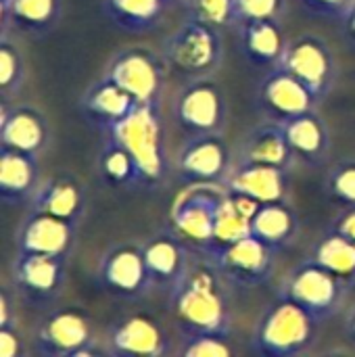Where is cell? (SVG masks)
Segmentation results:
<instances>
[{
  "label": "cell",
  "instance_id": "cell-1",
  "mask_svg": "<svg viewBox=\"0 0 355 357\" xmlns=\"http://www.w3.org/2000/svg\"><path fill=\"white\" fill-rule=\"evenodd\" d=\"M222 276L209 259L188 266L182 280L169 293L172 312L182 333H224L230 331V307L222 287Z\"/></svg>",
  "mask_w": 355,
  "mask_h": 357
},
{
  "label": "cell",
  "instance_id": "cell-2",
  "mask_svg": "<svg viewBox=\"0 0 355 357\" xmlns=\"http://www.w3.org/2000/svg\"><path fill=\"white\" fill-rule=\"evenodd\" d=\"M320 324L322 322L310 312L278 293V297L259 316L251 337V347L262 357L301 356L314 345Z\"/></svg>",
  "mask_w": 355,
  "mask_h": 357
},
{
  "label": "cell",
  "instance_id": "cell-3",
  "mask_svg": "<svg viewBox=\"0 0 355 357\" xmlns=\"http://www.w3.org/2000/svg\"><path fill=\"white\" fill-rule=\"evenodd\" d=\"M134 159L140 176V188H155L167 176V153L163 142L161 109L140 105L123 121L107 132Z\"/></svg>",
  "mask_w": 355,
  "mask_h": 357
},
{
  "label": "cell",
  "instance_id": "cell-4",
  "mask_svg": "<svg viewBox=\"0 0 355 357\" xmlns=\"http://www.w3.org/2000/svg\"><path fill=\"white\" fill-rule=\"evenodd\" d=\"M224 36L222 27L184 17V21L163 40L161 54L174 69L192 75L209 77L224 63Z\"/></svg>",
  "mask_w": 355,
  "mask_h": 357
},
{
  "label": "cell",
  "instance_id": "cell-5",
  "mask_svg": "<svg viewBox=\"0 0 355 357\" xmlns=\"http://www.w3.org/2000/svg\"><path fill=\"white\" fill-rule=\"evenodd\" d=\"M33 349L42 357H94L98 349L92 320L75 307L50 310L38 324Z\"/></svg>",
  "mask_w": 355,
  "mask_h": 357
},
{
  "label": "cell",
  "instance_id": "cell-6",
  "mask_svg": "<svg viewBox=\"0 0 355 357\" xmlns=\"http://www.w3.org/2000/svg\"><path fill=\"white\" fill-rule=\"evenodd\" d=\"M201 253L213 264L226 282L241 289H255L266 284L274 274L278 255V251L270 249L253 234L230 245L207 247Z\"/></svg>",
  "mask_w": 355,
  "mask_h": 357
},
{
  "label": "cell",
  "instance_id": "cell-7",
  "mask_svg": "<svg viewBox=\"0 0 355 357\" xmlns=\"http://www.w3.org/2000/svg\"><path fill=\"white\" fill-rule=\"evenodd\" d=\"M224 195L226 190L220 184H190L172 205V230L186 245H192L199 251L207 249L213 241Z\"/></svg>",
  "mask_w": 355,
  "mask_h": 357
},
{
  "label": "cell",
  "instance_id": "cell-8",
  "mask_svg": "<svg viewBox=\"0 0 355 357\" xmlns=\"http://www.w3.org/2000/svg\"><path fill=\"white\" fill-rule=\"evenodd\" d=\"M347 284L352 282L308 259L289 272L280 295L289 297L305 312H310L316 320L324 322L341 310Z\"/></svg>",
  "mask_w": 355,
  "mask_h": 357
},
{
  "label": "cell",
  "instance_id": "cell-9",
  "mask_svg": "<svg viewBox=\"0 0 355 357\" xmlns=\"http://www.w3.org/2000/svg\"><path fill=\"white\" fill-rule=\"evenodd\" d=\"M278 65L291 71L318 102L331 94L339 73L333 48L316 33H301L289 40Z\"/></svg>",
  "mask_w": 355,
  "mask_h": 357
},
{
  "label": "cell",
  "instance_id": "cell-10",
  "mask_svg": "<svg viewBox=\"0 0 355 357\" xmlns=\"http://www.w3.org/2000/svg\"><path fill=\"white\" fill-rule=\"evenodd\" d=\"M174 117L188 136L222 134L228 119L226 96L209 77H195L180 88L174 100Z\"/></svg>",
  "mask_w": 355,
  "mask_h": 357
},
{
  "label": "cell",
  "instance_id": "cell-11",
  "mask_svg": "<svg viewBox=\"0 0 355 357\" xmlns=\"http://www.w3.org/2000/svg\"><path fill=\"white\" fill-rule=\"evenodd\" d=\"M67 259L63 255H42L17 251L10 261L13 291L23 297L25 303L36 307H48L59 299L67 282Z\"/></svg>",
  "mask_w": 355,
  "mask_h": 357
},
{
  "label": "cell",
  "instance_id": "cell-12",
  "mask_svg": "<svg viewBox=\"0 0 355 357\" xmlns=\"http://www.w3.org/2000/svg\"><path fill=\"white\" fill-rule=\"evenodd\" d=\"M165 59L146 48L119 50L105 69V75L130 92L140 105L159 107L165 88Z\"/></svg>",
  "mask_w": 355,
  "mask_h": 357
},
{
  "label": "cell",
  "instance_id": "cell-13",
  "mask_svg": "<svg viewBox=\"0 0 355 357\" xmlns=\"http://www.w3.org/2000/svg\"><path fill=\"white\" fill-rule=\"evenodd\" d=\"M96 278L107 293L128 301L142 299L153 289L142 245L132 243L113 245L100 257Z\"/></svg>",
  "mask_w": 355,
  "mask_h": 357
},
{
  "label": "cell",
  "instance_id": "cell-14",
  "mask_svg": "<svg viewBox=\"0 0 355 357\" xmlns=\"http://www.w3.org/2000/svg\"><path fill=\"white\" fill-rule=\"evenodd\" d=\"M230 149L222 134L188 136L178 153V180L184 184H224L232 169Z\"/></svg>",
  "mask_w": 355,
  "mask_h": 357
},
{
  "label": "cell",
  "instance_id": "cell-15",
  "mask_svg": "<svg viewBox=\"0 0 355 357\" xmlns=\"http://www.w3.org/2000/svg\"><path fill=\"white\" fill-rule=\"evenodd\" d=\"M169 351V335L149 314L123 316L113 322L105 335V356L161 357Z\"/></svg>",
  "mask_w": 355,
  "mask_h": 357
},
{
  "label": "cell",
  "instance_id": "cell-16",
  "mask_svg": "<svg viewBox=\"0 0 355 357\" xmlns=\"http://www.w3.org/2000/svg\"><path fill=\"white\" fill-rule=\"evenodd\" d=\"M320 102L314 94L285 67L276 65L257 84V107L272 121H287L316 109Z\"/></svg>",
  "mask_w": 355,
  "mask_h": 357
},
{
  "label": "cell",
  "instance_id": "cell-17",
  "mask_svg": "<svg viewBox=\"0 0 355 357\" xmlns=\"http://www.w3.org/2000/svg\"><path fill=\"white\" fill-rule=\"evenodd\" d=\"M50 142V126L44 113L31 105H0V146L40 155Z\"/></svg>",
  "mask_w": 355,
  "mask_h": 357
},
{
  "label": "cell",
  "instance_id": "cell-18",
  "mask_svg": "<svg viewBox=\"0 0 355 357\" xmlns=\"http://www.w3.org/2000/svg\"><path fill=\"white\" fill-rule=\"evenodd\" d=\"M77 226L54 215L29 209L17 232V251L69 257L75 245Z\"/></svg>",
  "mask_w": 355,
  "mask_h": 357
},
{
  "label": "cell",
  "instance_id": "cell-19",
  "mask_svg": "<svg viewBox=\"0 0 355 357\" xmlns=\"http://www.w3.org/2000/svg\"><path fill=\"white\" fill-rule=\"evenodd\" d=\"M291 169L264 165V163H241L234 161L224 188L230 192L247 195L259 203L289 201L291 195Z\"/></svg>",
  "mask_w": 355,
  "mask_h": 357
},
{
  "label": "cell",
  "instance_id": "cell-20",
  "mask_svg": "<svg viewBox=\"0 0 355 357\" xmlns=\"http://www.w3.org/2000/svg\"><path fill=\"white\" fill-rule=\"evenodd\" d=\"M29 209L80 226L86 213V186L77 176L69 172L50 176L46 182H40L29 201Z\"/></svg>",
  "mask_w": 355,
  "mask_h": 357
},
{
  "label": "cell",
  "instance_id": "cell-21",
  "mask_svg": "<svg viewBox=\"0 0 355 357\" xmlns=\"http://www.w3.org/2000/svg\"><path fill=\"white\" fill-rule=\"evenodd\" d=\"M153 289L172 293L190 266L188 245L176 232H161L142 245Z\"/></svg>",
  "mask_w": 355,
  "mask_h": 357
},
{
  "label": "cell",
  "instance_id": "cell-22",
  "mask_svg": "<svg viewBox=\"0 0 355 357\" xmlns=\"http://www.w3.org/2000/svg\"><path fill=\"white\" fill-rule=\"evenodd\" d=\"M138 107L140 102L107 75H103L92 86H88V90L80 100L82 115L103 132H109L113 126L123 121Z\"/></svg>",
  "mask_w": 355,
  "mask_h": 357
},
{
  "label": "cell",
  "instance_id": "cell-23",
  "mask_svg": "<svg viewBox=\"0 0 355 357\" xmlns=\"http://www.w3.org/2000/svg\"><path fill=\"white\" fill-rule=\"evenodd\" d=\"M285 136L293 155L310 167H322L333 151L331 130L318 109L282 121Z\"/></svg>",
  "mask_w": 355,
  "mask_h": 357
},
{
  "label": "cell",
  "instance_id": "cell-24",
  "mask_svg": "<svg viewBox=\"0 0 355 357\" xmlns=\"http://www.w3.org/2000/svg\"><path fill=\"white\" fill-rule=\"evenodd\" d=\"M40 186L38 155L0 146V201L4 207L29 203Z\"/></svg>",
  "mask_w": 355,
  "mask_h": 357
},
{
  "label": "cell",
  "instance_id": "cell-25",
  "mask_svg": "<svg viewBox=\"0 0 355 357\" xmlns=\"http://www.w3.org/2000/svg\"><path fill=\"white\" fill-rule=\"evenodd\" d=\"M63 17V0H10L0 10V29L15 36L44 38L56 29Z\"/></svg>",
  "mask_w": 355,
  "mask_h": 357
},
{
  "label": "cell",
  "instance_id": "cell-26",
  "mask_svg": "<svg viewBox=\"0 0 355 357\" xmlns=\"http://www.w3.org/2000/svg\"><path fill=\"white\" fill-rule=\"evenodd\" d=\"M236 29H239V48L251 65L272 69L280 63V56L289 42L285 38L280 21H272V19L243 21L236 25Z\"/></svg>",
  "mask_w": 355,
  "mask_h": 357
},
{
  "label": "cell",
  "instance_id": "cell-27",
  "mask_svg": "<svg viewBox=\"0 0 355 357\" xmlns=\"http://www.w3.org/2000/svg\"><path fill=\"white\" fill-rule=\"evenodd\" d=\"M295 155L289 146V140L285 136L282 123L266 119L257 128H253L241 149H239V159L241 163H264V165H274V167H285L291 169L295 163Z\"/></svg>",
  "mask_w": 355,
  "mask_h": 357
},
{
  "label": "cell",
  "instance_id": "cell-28",
  "mask_svg": "<svg viewBox=\"0 0 355 357\" xmlns=\"http://www.w3.org/2000/svg\"><path fill=\"white\" fill-rule=\"evenodd\" d=\"M299 228V215L289 201L262 203L251 220V234L278 253L293 245Z\"/></svg>",
  "mask_w": 355,
  "mask_h": 357
},
{
  "label": "cell",
  "instance_id": "cell-29",
  "mask_svg": "<svg viewBox=\"0 0 355 357\" xmlns=\"http://www.w3.org/2000/svg\"><path fill=\"white\" fill-rule=\"evenodd\" d=\"M167 8V0H103L107 21L119 31L134 36L155 31Z\"/></svg>",
  "mask_w": 355,
  "mask_h": 357
},
{
  "label": "cell",
  "instance_id": "cell-30",
  "mask_svg": "<svg viewBox=\"0 0 355 357\" xmlns=\"http://www.w3.org/2000/svg\"><path fill=\"white\" fill-rule=\"evenodd\" d=\"M310 259L341 276L343 280L355 282V243L341 236L339 232L328 230L314 247Z\"/></svg>",
  "mask_w": 355,
  "mask_h": 357
},
{
  "label": "cell",
  "instance_id": "cell-31",
  "mask_svg": "<svg viewBox=\"0 0 355 357\" xmlns=\"http://www.w3.org/2000/svg\"><path fill=\"white\" fill-rule=\"evenodd\" d=\"M27 77L25 56L15 40V33L0 29V98L8 102L15 98Z\"/></svg>",
  "mask_w": 355,
  "mask_h": 357
},
{
  "label": "cell",
  "instance_id": "cell-32",
  "mask_svg": "<svg viewBox=\"0 0 355 357\" xmlns=\"http://www.w3.org/2000/svg\"><path fill=\"white\" fill-rule=\"evenodd\" d=\"M98 172L100 176L111 184L119 188H140V176L138 167L132 159V155L113 138L105 142V146L98 153Z\"/></svg>",
  "mask_w": 355,
  "mask_h": 357
},
{
  "label": "cell",
  "instance_id": "cell-33",
  "mask_svg": "<svg viewBox=\"0 0 355 357\" xmlns=\"http://www.w3.org/2000/svg\"><path fill=\"white\" fill-rule=\"evenodd\" d=\"M234 347L224 333H184L180 356L184 357H230Z\"/></svg>",
  "mask_w": 355,
  "mask_h": 357
},
{
  "label": "cell",
  "instance_id": "cell-34",
  "mask_svg": "<svg viewBox=\"0 0 355 357\" xmlns=\"http://www.w3.org/2000/svg\"><path fill=\"white\" fill-rule=\"evenodd\" d=\"M184 13L222 29L236 25L234 0H184Z\"/></svg>",
  "mask_w": 355,
  "mask_h": 357
},
{
  "label": "cell",
  "instance_id": "cell-35",
  "mask_svg": "<svg viewBox=\"0 0 355 357\" xmlns=\"http://www.w3.org/2000/svg\"><path fill=\"white\" fill-rule=\"evenodd\" d=\"M324 188L333 201L339 205L352 207L355 205V159L339 163L326 178Z\"/></svg>",
  "mask_w": 355,
  "mask_h": 357
},
{
  "label": "cell",
  "instance_id": "cell-36",
  "mask_svg": "<svg viewBox=\"0 0 355 357\" xmlns=\"http://www.w3.org/2000/svg\"><path fill=\"white\" fill-rule=\"evenodd\" d=\"M236 25L243 21L272 19L282 21L287 13V0H234Z\"/></svg>",
  "mask_w": 355,
  "mask_h": 357
},
{
  "label": "cell",
  "instance_id": "cell-37",
  "mask_svg": "<svg viewBox=\"0 0 355 357\" xmlns=\"http://www.w3.org/2000/svg\"><path fill=\"white\" fill-rule=\"evenodd\" d=\"M297 2L310 17L341 23L355 0H297Z\"/></svg>",
  "mask_w": 355,
  "mask_h": 357
},
{
  "label": "cell",
  "instance_id": "cell-38",
  "mask_svg": "<svg viewBox=\"0 0 355 357\" xmlns=\"http://www.w3.org/2000/svg\"><path fill=\"white\" fill-rule=\"evenodd\" d=\"M23 349L25 347L19 326H0V357H21Z\"/></svg>",
  "mask_w": 355,
  "mask_h": 357
},
{
  "label": "cell",
  "instance_id": "cell-39",
  "mask_svg": "<svg viewBox=\"0 0 355 357\" xmlns=\"http://www.w3.org/2000/svg\"><path fill=\"white\" fill-rule=\"evenodd\" d=\"M331 230L339 232L341 236H345V238H349L352 243H355V205L347 207V209L333 222Z\"/></svg>",
  "mask_w": 355,
  "mask_h": 357
},
{
  "label": "cell",
  "instance_id": "cell-40",
  "mask_svg": "<svg viewBox=\"0 0 355 357\" xmlns=\"http://www.w3.org/2000/svg\"><path fill=\"white\" fill-rule=\"evenodd\" d=\"M15 297L10 299V291L6 287H2L0 293V326H13L17 324V316H15Z\"/></svg>",
  "mask_w": 355,
  "mask_h": 357
},
{
  "label": "cell",
  "instance_id": "cell-41",
  "mask_svg": "<svg viewBox=\"0 0 355 357\" xmlns=\"http://www.w3.org/2000/svg\"><path fill=\"white\" fill-rule=\"evenodd\" d=\"M341 27H343V36H345V40L355 46V2L352 4V8H349V13L345 15V19L341 21Z\"/></svg>",
  "mask_w": 355,
  "mask_h": 357
},
{
  "label": "cell",
  "instance_id": "cell-42",
  "mask_svg": "<svg viewBox=\"0 0 355 357\" xmlns=\"http://www.w3.org/2000/svg\"><path fill=\"white\" fill-rule=\"evenodd\" d=\"M347 337H349V341L355 345V307L354 312L349 314V318H347Z\"/></svg>",
  "mask_w": 355,
  "mask_h": 357
},
{
  "label": "cell",
  "instance_id": "cell-43",
  "mask_svg": "<svg viewBox=\"0 0 355 357\" xmlns=\"http://www.w3.org/2000/svg\"><path fill=\"white\" fill-rule=\"evenodd\" d=\"M10 4V0H0V10H4Z\"/></svg>",
  "mask_w": 355,
  "mask_h": 357
},
{
  "label": "cell",
  "instance_id": "cell-44",
  "mask_svg": "<svg viewBox=\"0 0 355 357\" xmlns=\"http://www.w3.org/2000/svg\"><path fill=\"white\" fill-rule=\"evenodd\" d=\"M176 2H182L184 4V0H167V4H176Z\"/></svg>",
  "mask_w": 355,
  "mask_h": 357
}]
</instances>
